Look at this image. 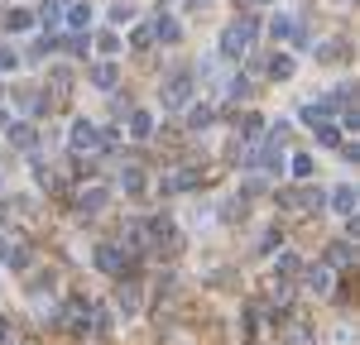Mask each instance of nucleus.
Instances as JSON below:
<instances>
[{"instance_id":"nucleus-33","label":"nucleus","mask_w":360,"mask_h":345,"mask_svg":"<svg viewBox=\"0 0 360 345\" xmlns=\"http://www.w3.org/2000/svg\"><path fill=\"white\" fill-rule=\"evenodd\" d=\"M130 43H135V48H149V43H154V34H149V29H135V34H130Z\"/></svg>"},{"instance_id":"nucleus-25","label":"nucleus","mask_w":360,"mask_h":345,"mask_svg":"<svg viewBox=\"0 0 360 345\" xmlns=\"http://www.w3.org/2000/svg\"><path fill=\"white\" fill-rule=\"evenodd\" d=\"M29 25H34L29 10H10V15H5V29H29Z\"/></svg>"},{"instance_id":"nucleus-15","label":"nucleus","mask_w":360,"mask_h":345,"mask_svg":"<svg viewBox=\"0 0 360 345\" xmlns=\"http://www.w3.org/2000/svg\"><path fill=\"white\" fill-rule=\"evenodd\" d=\"M149 34H154V39H164V43H178V39H183V29L173 25V20H168V15H159V20H154V29H149Z\"/></svg>"},{"instance_id":"nucleus-24","label":"nucleus","mask_w":360,"mask_h":345,"mask_svg":"<svg viewBox=\"0 0 360 345\" xmlns=\"http://www.w3.org/2000/svg\"><path fill=\"white\" fill-rule=\"evenodd\" d=\"M139 187H144L139 168H125V172H120V192H139Z\"/></svg>"},{"instance_id":"nucleus-38","label":"nucleus","mask_w":360,"mask_h":345,"mask_svg":"<svg viewBox=\"0 0 360 345\" xmlns=\"http://www.w3.org/2000/svg\"><path fill=\"white\" fill-rule=\"evenodd\" d=\"M20 345H25V341H20Z\"/></svg>"},{"instance_id":"nucleus-30","label":"nucleus","mask_w":360,"mask_h":345,"mask_svg":"<svg viewBox=\"0 0 360 345\" xmlns=\"http://www.w3.org/2000/svg\"><path fill=\"white\" fill-rule=\"evenodd\" d=\"M96 48H101V53H120V39H115V34H96Z\"/></svg>"},{"instance_id":"nucleus-32","label":"nucleus","mask_w":360,"mask_h":345,"mask_svg":"<svg viewBox=\"0 0 360 345\" xmlns=\"http://www.w3.org/2000/svg\"><path fill=\"white\" fill-rule=\"evenodd\" d=\"M0 345H20V336H15V326L0 316Z\"/></svg>"},{"instance_id":"nucleus-36","label":"nucleus","mask_w":360,"mask_h":345,"mask_svg":"<svg viewBox=\"0 0 360 345\" xmlns=\"http://www.w3.org/2000/svg\"><path fill=\"white\" fill-rule=\"evenodd\" d=\"M188 5H212V0H188Z\"/></svg>"},{"instance_id":"nucleus-21","label":"nucleus","mask_w":360,"mask_h":345,"mask_svg":"<svg viewBox=\"0 0 360 345\" xmlns=\"http://www.w3.org/2000/svg\"><path fill=\"white\" fill-rule=\"evenodd\" d=\"M111 20H115V25H135V5H130V0H115Z\"/></svg>"},{"instance_id":"nucleus-10","label":"nucleus","mask_w":360,"mask_h":345,"mask_svg":"<svg viewBox=\"0 0 360 345\" xmlns=\"http://www.w3.org/2000/svg\"><path fill=\"white\" fill-rule=\"evenodd\" d=\"M5 135H10V144H15V149H34V144H39V135H34V125H5Z\"/></svg>"},{"instance_id":"nucleus-8","label":"nucleus","mask_w":360,"mask_h":345,"mask_svg":"<svg viewBox=\"0 0 360 345\" xmlns=\"http://www.w3.org/2000/svg\"><path fill=\"white\" fill-rule=\"evenodd\" d=\"M96 144H101L96 125H91V120H77V125H72V149H96Z\"/></svg>"},{"instance_id":"nucleus-26","label":"nucleus","mask_w":360,"mask_h":345,"mask_svg":"<svg viewBox=\"0 0 360 345\" xmlns=\"http://www.w3.org/2000/svg\"><path fill=\"white\" fill-rule=\"evenodd\" d=\"M288 345H312V331H307L303 321H293V326H288Z\"/></svg>"},{"instance_id":"nucleus-1","label":"nucleus","mask_w":360,"mask_h":345,"mask_svg":"<svg viewBox=\"0 0 360 345\" xmlns=\"http://www.w3.org/2000/svg\"><path fill=\"white\" fill-rule=\"evenodd\" d=\"M193 101V72H173L164 82V111H188Z\"/></svg>"},{"instance_id":"nucleus-11","label":"nucleus","mask_w":360,"mask_h":345,"mask_svg":"<svg viewBox=\"0 0 360 345\" xmlns=\"http://www.w3.org/2000/svg\"><path fill=\"white\" fill-rule=\"evenodd\" d=\"M115 307L130 316V312H139V283H120V292H115Z\"/></svg>"},{"instance_id":"nucleus-20","label":"nucleus","mask_w":360,"mask_h":345,"mask_svg":"<svg viewBox=\"0 0 360 345\" xmlns=\"http://www.w3.org/2000/svg\"><path fill=\"white\" fill-rule=\"evenodd\" d=\"M327 259H332V264H351V259H356V245H351V240H336Z\"/></svg>"},{"instance_id":"nucleus-34","label":"nucleus","mask_w":360,"mask_h":345,"mask_svg":"<svg viewBox=\"0 0 360 345\" xmlns=\"http://www.w3.org/2000/svg\"><path fill=\"white\" fill-rule=\"evenodd\" d=\"M34 177H39L44 187H53V168H49V163H34Z\"/></svg>"},{"instance_id":"nucleus-4","label":"nucleus","mask_w":360,"mask_h":345,"mask_svg":"<svg viewBox=\"0 0 360 345\" xmlns=\"http://www.w3.org/2000/svg\"><path fill=\"white\" fill-rule=\"evenodd\" d=\"M193 187H197L193 168H173L168 177H159V192H164V197H173V192H193Z\"/></svg>"},{"instance_id":"nucleus-23","label":"nucleus","mask_w":360,"mask_h":345,"mask_svg":"<svg viewBox=\"0 0 360 345\" xmlns=\"http://www.w3.org/2000/svg\"><path fill=\"white\" fill-rule=\"evenodd\" d=\"M312 130H317V144H327V149H332V144L341 140V135H336V125H327V120H317Z\"/></svg>"},{"instance_id":"nucleus-18","label":"nucleus","mask_w":360,"mask_h":345,"mask_svg":"<svg viewBox=\"0 0 360 345\" xmlns=\"http://www.w3.org/2000/svg\"><path fill=\"white\" fill-rule=\"evenodd\" d=\"M269 77H278V82H288V77H293V58L274 53V62H269Z\"/></svg>"},{"instance_id":"nucleus-29","label":"nucleus","mask_w":360,"mask_h":345,"mask_svg":"<svg viewBox=\"0 0 360 345\" xmlns=\"http://www.w3.org/2000/svg\"><path fill=\"white\" fill-rule=\"evenodd\" d=\"M226 96H236V101L250 96V82H245V77H231V82H226Z\"/></svg>"},{"instance_id":"nucleus-16","label":"nucleus","mask_w":360,"mask_h":345,"mask_svg":"<svg viewBox=\"0 0 360 345\" xmlns=\"http://www.w3.org/2000/svg\"><path fill=\"white\" fill-rule=\"evenodd\" d=\"M269 34H274V39H298V25H293L288 15H274V20H269Z\"/></svg>"},{"instance_id":"nucleus-37","label":"nucleus","mask_w":360,"mask_h":345,"mask_svg":"<svg viewBox=\"0 0 360 345\" xmlns=\"http://www.w3.org/2000/svg\"><path fill=\"white\" fill-rule=\"evenodd\" d=\"M264 5H269V0H264Z\"/></svg>"},{"instance_id":"nucleus-9","label":"nucleus","mask_w":360,"mask_h":345,"mask_svg":"<svg viewBox=\"0 0 360 345\" xmlns=\"http://www.w3.org/2000/svg\"><path fill=\"white\" fill-rule=\"evenodd\" d=\"M115 82H120V67H115V62H96V67H91V86L111 91Z\"/></svg>"},{"instance_id":"nucleus-7","label":"nucleus","mask_w":360,"mask_h":345,"mask_svg":"<svg viewBox=\"0 0 360 345\" xmlns=\"http://www.w3.org/2000/svg\"><path fill=\"white\" fill-rule=\"evenodd\" d=\"M332 211L336 216H356V187H351V182H341L332 192Z\"/></svg>"},{"instance_id":"nucleus-27","label":"nucleus","mask_w":360,"mask_h":345,"mask_svg":"<svg viewBox=\"0 0 360 345\" xmlns=\"http://www.w3.org/2000/svg\"><path fill=\"white\" fill-rule=\"evenodd\" d=\"M15 67H20V53L10 43H0V72H15Z\"/></svg>"},{"instance_id":"nucleus-12","label":"nucleus","mask_w":360,"mask_h":345,"mask_svg":"<svg viewBox=\"0 0 360 345\" xmlns=\"http://www.w3.org/2000/svg\"><path fill=\"white\" fill-rule=\"evenodd\" d=\"M120 264H125V255H120L115 245H101V250H96V269H106V273H120Z\"/></svg>"},{"instance_id":"nucleus-14","label":"nucleus","mask_w":360,"mask_h":345,"mask_svg":"<svg viewBox=\"0 0 360 345\" xmlns=\"http://www.w3.org/2000/svg\"><path fill=\"white\" fill-rule=\"evenodd\" d=\"M130 135H135V140H149V135H154V115L149 111H130Z\"/></svg>"},{"instance_id":"nucleus-13","label":"nucleus","mask_w":360,"mask_h":345,"mask_svg":"<svg viewBox=\"0 0 360 345\" xmlns=\"http://www.w3.org/2000/svg\"><path fill=\"white\" fill-rule=\"evenodd\" d=\"M303 278H307V292H332V269H317V264H312Z\"/></svg>"},{"instance_id":"nucleus-28","label":"nucleus","mask_w":360,"mask_h":345,"mask_svg":"<svg viewBox=\"0 0 360 345\" xmlns=\"http://www.w3.org/2000/svg\"><path fill=\"white\" fill-rule=\"evenodd\" d=\"M288 168L298 172V177H312V154H293V163Z\"/></svg>"},{"instance_id":"nucleus-17","label":"nucleus","mask_w":360,"mask_h":345,"mask_svg":"<svg viewBox=\"0 0 360 345\" xmlns=\"http://www.w3.org/2000/svg\"><path fill=\"white\" fill-rule=\"evenodd\" d=\"M63 25H72V29H86V25H91V5H86V0H82V5H72Z\"/></svg>"},{"instance_id":"nucleus-22","label":"nucleus","mask_w":360,"mask_h":345,"mask_svg":"<svg viewBox=\"0 0 360 345\" xmlns=\"http://www.w3.org/2000/svg\"><path fill=\"white\" fill-rule=\"evenodd\" d=\"M49 91H53V96H68V91H72V77H68V72H49Z\"/></svg>"},{"instance_id":"nucleus-3","label":"nucleus","mask_w":360,"mask_h":345,"mask_svg":"<svg viewBox=\"0 0 360 345\" xmlns=\"http://www.w3.org/2000/svg\"><path fill=\"white\" fill-rule=\"evenodd\" d=\"M322 192L317 187H288V192H278V206H288V211H322Z\"/></svg>"},{"instance_id":"nucleus-6","label":"nucleus","mask_w":360,"mask_h":345,"mask_svg":"<svg viewBox=\"0 0 360 345\" xmlns=\"http://www.w3.org/2000/svg\"><path fill=\"white\" fill-rule=\"evenodd\" d=\"M0 259H5V264H10V269H29V245L25 240H0Z\"/></svg>"},{"instance_id":"nucleus-2","label":"nucleus","mask_w":360,"mask_h":345,"mask_svg":"<svg viewBox=\"0 0 360 345\" xmlns=\"http://www.w3.org/2000/svg\"><path fill=\"white\" fill-rule=\"evenodd\" d=\"M250 43H255V20H240V25H231V29L221 34V58L250 53Z\"/></svg>"},{"instance_id":"nucleus-5","label":"nucleus","mask_w":360,"mask_h":345,"mask_svg":"<svg viewBox=\"0 0 360 345\" xmlns=\"http://www.w3.org/2000/svg\"><path fill=\"white\" fill-rule=\"evenodd\" d=\"M106 206H111V187H86L82 197H77V211L82 216H101Z\"/></svg>"},{"instance_id":"nucleus-19","label":"nucleus","mask_w":360,"mask_h":345,"mask_svg":"<svg viewBox=\"0 0 360 345\" xmlns=\"http://www.w3.org/2000/svg\"><path fill=\"white\" fill-rule=\"evenodd\" d=\"M39 20H44V29H58V25H63V10H58V0H44Z\"/></svg>"},{"instance_id":"nucleus-35","label":"nucleus","mask_w":360,"mask_h":345,"mask_svg":"<svg viewBox=\"0 0 360 345\" xmlns=\"http://www.w3.org/2000/svg\"><path fill=\"white\" fill-rule=\"evenodd\" d=\"M188 120H193V130H202V125H212V111L202 106V111H193V115H188Z\"/></svg>"},{"instance_id":"nucleus-31","label":"nucleus","mask_w":360,"mask_h":345,"mask_svg":"<svg viewBox=\"0 0 360 345\" xmlns=\"http://www.w3.org/2000/svg\"><path fill=\"white\" fill-rule=\"evenodd\" d=\"M332 345H356V331H351V326H336V331H332Z\"/></svg>"}]
</instances>
